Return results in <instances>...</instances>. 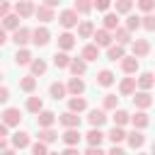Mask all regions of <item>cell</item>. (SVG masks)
Instances as JSON below:
<instances>
[{"instance_id": "cell-24", "label": "cell", "mask_w": 155, "mask_h": 155, "mask_svg": "<svg viewBox=\"0 0 155 155\" xmlns=\"http://www.w3.org/2000/svg\"><path fill=\"white\" fill-rule=\"evenodd\" d=\"M114 78H116V75H114L111 70H107V68H104V70H99V73H97V78H94V80H97V85H99V87H111V85H114Z\"/></svg>"}, {"instance_id": "cell-28", "label": "cell", "mask_w": 155, "mask_h": 155, "mask_svg": "<svg viewBox=\"0 0 155 155\" xmlns=\"http://www.w3.org/2000/svg\"><path fill=\"white\" fill-rule=\"evenodd\" d=\"M80 56H82L85 61H97V58H99V46H97V44H85Z\"/></svg>"}, {"instance_id": "cell-54", "label": "cell", "mask_w": 155, "mask_h": 155, "mask_svg": "<svg viewBox=\"0 0 155 155\" xmlns=\"http://www.w3.org/2000/svg\"><path fill=\"white\" fill-rule=\"evenodd\" d=\"M7 41H10V39H7V29H2V31H0V44H7Z\"/></svg>"}, {"instance_id": "cell-44", "label": "cell", "mask_w": 155, "mask_h": 155, "mask_svg": "<svg viewBox=\"0 0 155 155\" xmlns=\"http://www.w3.org/2000/svg\"><path fill=\"white\" fill-rule=\"evenodd\" d=\"M104 109H109V111H114V109H119V97L116 94H104Z\"/></svg>"}, {"instance_id": "cell-55", "label": "cell", "mask_w": 155, "mask_h": 155, "mask_svg": "<svg viewBox=\"0 0 155 155\" xmlns=\"http://www.w3.org/2000/svg\"><path fill=\"white\" fill-rule=\"evenodd\" d=\"M0 155H17V150H15V148H5Z\"/></svg>"}, {"instance_id": "cell-58", "label": "cell", "mask_w": 155, "mask_h": 155, "mask_svg": "<svg viewBox=\"0 0 155 155\" xmlns=\"http://www.w3.org/2000/svg\"><path fill=\"white\" fill-rule=\"evenodd\" d=\"M48 155H61V153H48Z\"/></svg>"}, {"instance_id": "cell-23", "label": "cell", "mask_w": 155, "mask_h": 155, "mask_svg": "<svg viewBox=\"0 0 155 155\" xmlns=\"http://www.w3.org/2000/svg\"><path fill=\"white\" fill-rule=\"evenodd\" d=\"M73 46H75V36H73L70 31L58 34V51H70Z\"/></svg>"}, {"instance_id": "cell-1", "label": "cell", "mask_w": 155, "mask_h": 155, "mask_svg": "<svg viewBox=\"0 0 155 155\" xmlns=\"http://www.w3.org/2000/svg\"><path fill=\"white\" fill-rule=\"evenodd\" d=\"M15 12H17L22 19H29V17H34V15H36V5H34L31 0H17Z\"/></svg>"}, {"instance_id": "cell-11", "label": "cell", "mask_w": 155, "mask_h": 155, "mask_svg": "<svg viewBox=\"0 0 155 155\" xmlns=\"http://www.w3.org/2000/svg\"><path fill=\"white\" fill-rule=\"evenodd\" d=\"M131 51H133L136 58H145V56L150 53V44H148V39H133Z\"/></svg>"}, {"instance_id": "cell-33", "label": "cell", "mask_w": 155, "mask_h": 155, "mask_svg": "<svg viewBox=\"0 0 155 155\" xmlns=\"http://www.w3.org/2000/svg\"><path fill=\"white\" fill-rule=\"evenodd\" d=\"M153 85H155V73L145 70V73L138 75V87H140V90H150Z\"/></svg>"}, {"instance_id": "cell-27", "label": "cell", "mask_w": 155, "mask_h": 155, "mask_svg": "<svg viewBox=\"0 0 155 155\" xmlns=\"http://www.w3.org/2000/svg\"><path fill=\"white\" fill-rule=\"evenodd\" d=\"M19 15L15 12V15H7V17H2V29H7V31H17L19 29Z\"/></svg>"}, {"instance_id": "cell-36", "label": "cell", "mask_w": 155, "mask_h": 155, "mask_svg": "<svg viewBox=\"0 0 155 155\" xmlns=\"http://www.w3.org/2000/svg\"><path fill=\"white\" fill-rule=\"evenodd\" d=\"M41 109H44V102H41V97L31 94V97L27 99V111H29V114H39Z\"/></svg>"}, {"instance_id": "cell-5", "label": "cell", "mask_w": 155, "mask_h": 155, "mask_svg": "<svg viewBox=\"0 0 155 155\" xmlns=\"http://www.w3.org/2000/svg\"><path fill=\"white\" fill-rule=\"evenodd\" d=\"M19 121H22V111H19L17 107H5V109H2V124H7V126H19Z\"/></svg>"}, {"instance_id": "cell-20", "label": "cell", "mask_w": 155, "mask_h": 155, "mask_svg": "<svg viewBox=\"0 0 155 155\" xmlns=\"http://www.w3.org/2000/svg\"><path fill=\"white\" fill-rule=\"evenodd\" d=\"M48 94L58 102V99H63V97L70 94V92H68V85H63V82H51V85H48Z\"/></svg>"}, {"instance_id": "cell-26", "label": "cell", "mask_w": 155, "mask_h": 155, "mask_svg": "<svg viewBox=\"0 0 155 155\" xmlns=\"http://www.w3.org/2000/svg\"><path fill=\"white\" fill-rule=\"evenodd\" d=\"M104 138H107V136H104L99 128H94V126H92V128L85 133V140H87V145H102V140H104Z\"/></svg>"}, {"instance_id": "cell-6", "label": "cell", "mask_w": 155, "mask_h": 155, "mask_svg": "<svg viewBox=\"0 0 155 155\" xmlns=\"http://www.w3.org/2000/svg\"><path fill=\"white\" fill-rule=\"evenodd\" d=\"M58 124L63 126V128H80V116H78V111H63L61 116H58Z\"/></svg>"}, {"instance_id": "cell-39", "label": "cell", "mask_w": 155, "mask_h": 155, "mask_svg": "<svg viewBox=\"0 0 155 155\" xmlns=\"http://www.w3.org/2000/svg\"><path fill=\"white\" fill-rule=\"evenodd\" d=\"M92 7H94V0H75V2H73V10L80 12V15L92 12Z\"/></svg>"}, {"instance_id": "cell-37", "label": "cell", "mask_w": 155, "mask_h": 155, "mask_svg": "<svg viewBox=\"0 0 155 155\" xmlns=\"http://www.w3.org/2000/svg\"><path fill=\"white\" fill-rule=\"evenodd\" d=\"M68 109H70V111H78V114L85 111V109H87L85 97H70V99H68Z\"/></svg>"}, {"instance_id": "cell-35", "label": "cell", "mask_w": 155, "mask_h": 155, "mask_svg": "<svg viewBox=\"0 0 155 155\" xmlns=\"http://www.w3.org/2000/svg\"><path fill=\"white\" fill-rule=\"evenodd\" d=\"M114 39H116V44H121V46H126V44H133V41H131V31H128L126 27H119V29L114 31Z\"/></svg>"}, {"instance_id": "cell-18", "label": "cell", "mask_w": 155, "mask_h": 155, "mask_svg": "<svg viewBox=\"0 0 155 155\" xmlns=\"http://www.w3.org/2000/svg\"><path fill=\"white\" fill-rule=\"evenodd\" d=\"M94 31H97V29H94V24H92L90 19H82V22L78 24V36H80V39H92Z\"/></svg>"}, {"instance_id": "cell-12", "label": "cell", "mask_w": 155, "mask_h": 155, "mask_svg": "<svg viewBox=\"0 0 155 155\" xmlns=\"http://www.w3.org/2000/svg\"><path fill=\"white\" fill-rule=\"evenodd\" d=\"M138 68H140V63H138L136 56H124V58H121V70H124L126 75H136Z\"/></svg>"}, {"instance_id": "cell-14", "label": "cell", "mask_w": 155, "mask_h": 155, "mask_svg": "<svg viewBox=\"0 0 155 155\" xmlns=\"http://www.w3.org/2000/svg\"><path fill=\"white\" fill-rule=\"evenodd\" d=\"M136 87H138V78H124V80L119 82V92H121L124 97L136 94Z\"/></svg>"}, {"instance_id": "cell-7", "label": "cell", "mask_w": 155, "mask_h": 155, "mask_svg": "<svg viewBox=\"0 0 155 155\" xmlns=\"http://www.w3.org/2000/svg\"><path fill=\"white\" fill-rule=\"evenodd\" d=\"M56 121H58V116H56L53 111H48V109H41V111L36 114V126H39V128H51Z\"/></svg>"}, {"instance_id": "cell-43", "label": "cell", "mask_w": 155, "mask_h": 155, "mask_svg": "<svg viewBox=\"0 0 155 155\" xmlns=\"http://www.w3.org/2000/svg\"><path fill=\"white\" fill-rule=\"evenodd\" d=\"M140 27H143V17H138V15H128L126 17V29L128 31H136Z\"/></svg>"}, {"instance_id": "cell-46", "label": "cell", "mask_w": 155, "mask_h": 155, "mask_svg": "<svg viewBox=\"0 0 155 155\" xmlns=\"http://www.w3.org/2000/svg\"><path fill=\"white\" fill-rule=\"evenodd\" d=\"M136 5H138V10H143L145 15L155 10V0H136Z\"/></svg>"}, {"instance_id": "cell-40", "label": "cell", "mask_w": 155, "mask_h": 155, "mask_svg": "<svg viewBox=\"0 0 155 155\" xmlns=\"http://www.w3.org/2000/svg\"><path fill=\"white\" fill-rule=\"evenodd\" d=\"M114 10H116L119 15H131L133 0H114Z\"/></svg>"}, {"instance_id": "cell-56", "label": "cell", "mask_w": 155, "mask_h": 155, "mask_svg": "<svg viewBox=\"0 0 155 155\" xmlns=\"http://www.w3.org/2000/svg\"><path fill=\"white\" fill-rule=\"evenodd\" d=\"M44 5H48V7H56V5H61V0H44Z\"/></svg>"}, {"instance_id": "cell-16", "label": "cell", "mask_w": 155, "mask_h": 155, "mask_svg": "<svg viewBox=\"0 0 155 155\" xmlns=\"http://www.w3.org/2000/svg\"><path fill=\"white\" fill-rule=\"evenodd\" d=\"M68 92H70L73 97H80V94L85 92V80L78 78V75H73V78L68 80Z\"/></svg>"}, {"instance_id": "cell-22", "label": "cell", "mask_w": 155, "mask_h": 155, "mask_svg": "<svg viewBox=\"0 0 155 155\" xmlns=\"http://www.w3.org/2000/svg\"><path fill=\"white\" fill-rule=\"evenodd\" d=\"M126 140H128V145H131L133 150H140V148H143V143H145V136L140 133V128H133V131L128 133V138H126Z\"/></svg>"}, {"instance_id": "cell-49", "label": "cell", "mask_w": 155, "mask_h": 155, "mask_svg": "<svg viewBox=\"0 0 155 155\" xmlns=\"http://www.w3.org/2000/svg\"><path fill=\"white\" fill-rule=\"evenodd\" d=\"M10 10H12V5H10L7 0H2V2H0V17H7V15H12Z\"/></svg>"}, {"instance_id": "cell-29", "label": "cell", "mask_w": 155, "mask_h": 155, "mask_svg": "<svg viewBox=\"0 0 155 155\" xmlns=\"http://www.w3.org/2000/svg\"><path fill=\"white\" fill-rule=\"evenodd\" d=\"M124 56H126V51H124V46H121V44H111V46L107 48V58H109V61H114V63H116V61H121Z\"/></svg>"}, {"instance_id": "cell-32", "label": "cell", "mask_w": 155, "mask_h": 155, "mask_svg": "<svg viewBox=\"0 0 155 155\" xmlns=\"http://www.w3.org/2000/svg\"><path fill=\"white\" fill-rule=\"evenodd\" d=\"M19 90L27 92V94H31V92L36 90V75H24V78L19 80Z\"/></svg>"}, {"instance_id": "cell-41", "label": "cell", "mask_w": 155, "mask_h": 155, "mask_svg": "<svg viewBox=\"0 0 155 155\" xmlns=\"http://www.w3.org/2000/svg\"><path fill=\"white\" fill-rule=\"evenodd\" d=\"M29 68H31V75H44L48 65H46V61H44V58H34V61L29 63Z\"/></svg>"}, {"instance_id": "cell-15", "label": "cell", "mask_w": 155, "mask_h": 155, "mask_svg": "<svg viewBox=\"0 0 155 155\" xmlns=\"http://www.w3.org/2000/svg\"><path fill=\"white\" fill-rule=\"evenodd\" d=\"M61 140H63L65 145H78V143L82 140V133H80V128H65L63 136H61Z\"/></svg>"}, {"instance_id": "cell-53", "label": "cell", "mask_w": 155, "mask_h": 155, "mask_svg": "<svg viewBox=\"0 0 155 155\" xmlns=\"http://www.w3.org/2000/svg\"><path fill=\"white\" fill-rule=\"evenodd\" d=\"M109 155H126V153H124V148H119V145H111Z\"/></svg>"}, {"instance_id": "cell-50", "label": "cell", "mask_w": 155, "mask_h": 155, "mask_svg": "<svg viewBox=\"0 0 155 155\" xmlns=\"http://www.w3.org/2000/svg\"><path fill=\"white\" fill-rule=\"evenodd\" d=\"M85 155H104V150H102L99 145H90V148L85 150Z\"/></svg>"}, {"instance_id": "cell-4", "label": "cell", "mask_w": 155, "mask_h": 155, "mask_svg": "<svg viewBox=\"0 0 155 155\" xmlns=\"http://www.w3.org/2000/svg\"><path fill=\"white\" fill-rule=\"evenodd\" d=\"M92 39H94V44H97L99 48H109V46H111V41H114V31H109V29H104V27H102V29H97V31H94V36H92Z\"/></svg>"}, {"instance_id": "cell-19", "label": "cell", "mask_w": 155, "mask_h": 155, "mask_svg": "<svg viewBox=\"0 0 155 155\" xmlns=\"http://www.w3.org/2000/svg\"><path fill=\"white\" fill-rule=\"evenodd\" d=\"M68 70H70L73 75L82 78V75L87 73V61H85L82 56H80V58H73V61H70V68H68Z\"/></svg>"}, {"instance_id": "cell-25", "label": "cell", "mask_w": 155, "mask_h": 155, "mask_svg": "<svg viewBox=\"0 0 155 155\" xmlns=\"http://www.w3.org/2000/svg\"><path fill=\"white\" fill-rule=\"evenodd\" d=\"M107 138H109V140H111L114 145H119V143H124V140L128 138V133L124 131V126H114V128H111V131L107 133Z\"/></svg>"}, {"instance_id": "cell-38", "label": "cell", "mask_w": 155, "mask_h": 155, "mask_svg": "<svg viewBox=\"0 0 155 155\" xmlns=\"http://www.w3.org/2000/svg\"><path fill=\"white\" fill-rule=\"evenodd\" d=\"M111 121H114V126H126V124L131 121V114H128V111H124V109H114Z\"/></svg>"}, {"instance_id": "cell-17", "label": "cell", "mask_w": 155, "mask_h": 155, "mask_svg": "<svg viewBox=\"0 0 155 155\" xmlns=\"http://www.w3.org/2000/svg\"><path fill=\"white\" fill-rule=\"evenodd\" d=\"M87 121H90V126H94V128L104 126V121H107V114H104V109H90V114H87Z\"/></svg>"}, {"instance_id": "cell-30", "label": "cell", "mask_w": 155, "mask_h": 155, "mask_svg": "<svg viewBox=\"0 0 155 155\" xmlns=\"http://www.w3.org/2000/svg\"><path fill=\"white\" fill-rule=\"evenodd\" d=\"M31 61H34V58H31V51H29V48H24V46L17 48V53H15V63H17V65H29Z\"/></svg>"}, {"instance_id": "cell-34", "label": "cell", "mask_w": 155, "mask_h": 155, "mask_svg": "<svg viewBox=\"0 0 155 155\" xmlns=\"http://www.w3.org/2000/svg\"><path fill=\"white\" fill-rule=\"evenodd\" d=\"M102 22H104V29L116 31V29H119V12H107Z\"/></svg>"}, {"instance_id": "cell-48", "label": "cell", "mask_w": 155, "mask_h": 155, "mask_svg": "<svg viewBox=\"0 0 155 155\" xmlns=\"http://www.w3.org/2000/svg\"><path fill=\"white\" fill-rule=\"evenodd\" d=\"M111 5H114V0H94V7H97L99 12H107Z\"/></svg>"}, {"instance_id": "cell-52", "label": "cell", "mask_w": 155, "mask_h": 155, "mask_svg": "<svg viewBox=\"0 0 155 155\" xmlns=\"http://www.w3.org/2000/svg\"><path fill=\"white\" fill-rule=\"evenodd\" d=\"M61 155H80V150H78V145H68Z\"/></svg>"}, {"instance_id": "cell-47", "label": "cell", "mask_w": 155, "mask_h": 155, "mask_svg": "<svg viewBox=\"0 0 155 155\" xmlns=\"http://www.w3.org/2000/svg\"><path fill=\"white\" fill-rule=\"evenodd\" d=\"M143 29H145V31H155V15L148 12V15L143 17Z\"/></svg>"}, {"instance_id": "cell-3", "label": "cell", "mask_w": 155, "mask_h": 155, "mask_svg": "<svg viewBox=\"0 0 155 155\" xmlns=\"http://www.w3.org/2000/svg\"><path fill=\"white\" fill-rule=\"evenodd\" d=\"M78 15H80V12H75L73 7H70V10H63V12L58 15V22H61V27H65V29H73V27H78V22H80V19H78Z\"/></svg>"}, {"instance_id": "cell-13", "label": "cell", "mask_w": 155, "mask_h": 155, "mask_svg": "<svg viewBox=\"0 0 155 155\" xmlns=\"http://www.w3.org/2000/svg\"><path fill=\"white\" fill-rule=\"evenodd\" d=\"M34 17H36L39 22H44V24H46V22H53V19H56V12H53V7H48V5H44V2H41V5L36 7V15H34Z\"/></svg>"}, {"instance_id": "cell-2", "label": "cell", "mask_w": 155, "mask_h": 155, "mask_svg": "<svg viewBox=\"0 0 155 155\" xmlns=\"http://www.w3.org/2000/svg\"><path fill=\"white\" fill-rule=\"evenodd\" d=\"M48 41H51V31H48L46 27H36V29H31V44H34V46L44 48Z\"/></svg>"}, {"instance_id": "cell-10", "label": "cell", "mask_w": 155, "mask_h": 155, "mask_svg": "<svg viewBox=\"0 0 155 155\" xmlns=\"http://www.w3.org/2000/svg\"><path fill=\"white\" fill-rule=\"evenodd\" d=\"M12 41L17 44V48L27 46V44L31 41V29H27V27H19L17 31H12Z\"/></svg>"}, {"instance_id": "cell-51", "label": "cell", "mask_w": 155, "mask_h": 155, "mask_svg": "<svg viewBox=\"0 0 155 155\" xmlns=\"http://www.w3.org/2000/svg\"><path fill=\"white\" fill-rule=\"evenodd\" d=\"M7 99H10V87L2 85V87H0V102H7Z\"/></svg>"}, {"instance_id": "cell-42", "label": "cell", "mask_w": 155, "mask_h": 155, "mask_svg": "<svg viewBox=\"0 0 155 155\" xmlns=\"http://www.w3.org/2000/svg\"><path fill=\"white\" fill-rule=\"evenodd\" d=\"M39 140H44V143H53V140H58V133L53 131V126H51V128H39Z\"/></svg>"}, {"instance_id": "cell-57", "label": "cell", "mask_w": 155, "mask_h": 155, "mask_svg": "<svg viewBox=\"0 0 155 155\" xmlns=\"http://www.w3.org/2000/svg\"><path fill=\"white\" fill-rule=\"evenodd\" d=\"M150 155H155V140H153V145H150Z\"/></svg>"}, {"instance_id": "cell-9", "label": "cell", "mask_w": 155, "mask_h": 155, "mask_svg": "<svg viewBox=\"0 0 155 155\" xmlns=\"http://www.w3.org/2000/svg\"><path fill=\"white\" fill-rule=\"evenodd\" d=\"M133 107H136V109H148V107H153V94H150L148 90L136 92V94H133Z\"/></svg>"}, {"instance_id": "cell-45", "label": "cell", "mask_w": 155, "mask_h": 155, "mask_svg": "<svg viewBox=\"0 0 155 155\" xmlns=\"http://www.w3.org/2000/svg\"><path fill=\"white\" fill-rule=\"evenodd\" d=\"M48 143H44V140H36V143H31V155H48V148H46Z\"/></svg>"}, {"instance_id": "cell-8", "label": "cell", "mask_w": 155, "mask_h": 155, "mask_svg": "<svg viewBox=\"0 0 155 155\" xmlns=\"http://www.w3.org/2000/svg\"><path fill=\"white\" fill-rule=\"evenodd\" d=\"M10 140H12V148L15 150H24V148L31 145V136L27 131H17L15 136H10Z\"/></svg>"}, {"instance_id": "cell-21", "label": "cell", "mask_w": 155, "mask_h": 155, "mask_svg": "<svg viewBox=\"0 0 155 155\" xmlns=\"http://www.w3.org/2000/svg\"><path fill=\"white\" fill-rule=\"evenodd\" d=\"M131 124H133V128H140V131H143V128L150 124V116L145 114V109H138V111L131 116Z\"/></svg>"}, {"instance_id": "cell-31", "label": "cell", "mask_w": 155, "mask_h": 155, "mask_svg": "<svg viewBox=\"0 0 155 155\" xmlns=\"http://www.w3.org/2000/svg\"><path fill=\"white\" fill-rule=\"evenodd\" d=\"M70 56H68V51H56L53 53V65L56 68H70Z\"/></svg>"}, {"instance_id": "cell-59", "label": "cell", "mask_w": 155, "mask_h": 155, "mask_svg": "<svg viewBox=\"0 0 155 155\" xmlns=\"http://www.w3.org/2000/svg\"><path fill=\"white\" fill-rule=\"evenodd\" d=\"M138 155H148V153H138Z\"/></svg>"}]
</instances>
